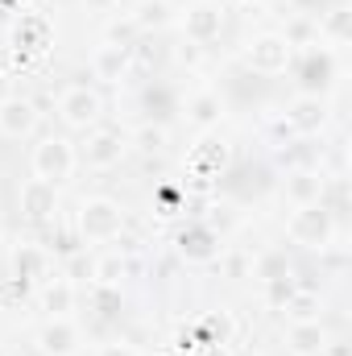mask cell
<instances>
[{
    "label": "cell",
    "mask_w": 352,
    "mask_h": 356,
    "mask_svg": "<svg viewBox=\"0 0 352 356\" xmlns=\"http://www.w3.org/2000/svg\"><path fill=\"white\" fill-rule=\"evenodd\" d=\"M75 166H79V154H75V145L67 137H46V141L33 145V175L38 178L58 186L63 178L75 175Z\"/></svg>",
    "instance_id": "obj_2"
},
{
    "label": "cell",
    "mask_w": 352,
    "mask_h": 356,
    "mask_svg": "<svg viewBox=\"0 0 352 356\" xmlns=\"http://www.w3.org/2000/svg\"><path fill=\"white\" fill-rule=\"evenodd\" d=\"M125 273H129V261L120 257V249H116V253H104V257H95V266H91L95 286H120V282H125Z\"/></svg>",
    "instance_id": "obj_18"
},
{
    "label": "cell",
    "mask_w": 352,
    "mask_h": 356,
    "mask_svg": "<svg viewBox=\"0 0 352 356\" xmlns=\"http://www.w3.org/2000/svg\"><path fill=\"white\" fill-rule=\"evenodd\" d=\"M141 29H137V21L129 17V21H112L108 25V46H120V50H129V42L137 38Z\"/></svg>",
    "instance_id": "obj_24"
},
{
    "label": "cell",
    "mask_w": 352,
    "mask_h": 356,
    "mask_svg": "<svg viewBox=\"0 0 352 356\" xmlns=\"http://www.w3.org/2000/svg\"><path fill=\"white\" fill-rule=\"evenodd\" d=\"M315 307H319V302H315L311 294L294 298V302H290V315H294V323H303V319H315Z\"/></svg>",
    "instance_id": "obj_28"
},
{
    "label": "cell",
    "mask_w": 352,
    "mask_h": 356,
    "mask_svg": "<svg viewBox=\"0 0 352 356\" xmlns=\"http://www.w3.org/2000/svg\"><path fill=\"white\" fill-rule=\"evenodd\" d=\"M203 58V46H195V42H182V50H178V63L182 67H195Z\"/></svg>",
    "instance_id": "obj_29"
},
{
    "label": "cell",
    "mask_w": 352,
    "mask_h": 356,
    "mask_svg": "<svg viewBox=\"0 0 352 356\" xmlns=\"http://www.w3.org/2000/svg\"><path fill=\"white\" fill-rule=\"evenodd\" d=\"M220 29H224V13L216 8V4H195V8H186V21H182V33H186V42H195V46H207V42H216L220 38Z\"/></svg>",
    "instance_id": "obj_7"
},
{
    "label": "cell",
    "mask_w": 352,
    "mask_h": 356,
    "mask_svg": "<svg viewBox=\"0 0 352 356\" xmlns=\"http://www.w3.org/2000/svg\"><path fill=\"white\" fill-rule=\"evenodd\" d=\"M286 195L294 207H307V203H319L323 199V178L311 175V170H298V175L286 178Z\"/></svg>",
    "instance_id": "obj_16"
},
{
    "label": "cell",
    "mask_w": 352,
    "mask_h": 356,
    "mask_svg": "<svg viewBox=\"0 0 352 356\" xmlns=\"http://www.w3.org/2000/svg\"><path fill=\"white\" fill-rule=\"evenodd\" d=\"M120 154H125V141H120V133H91L88 145L79 149V158L88 162L91 170H108V166H116L120 162Z\"/></svg>",
    "instance_id": "obj_10"
},
{
    "label": "cell",
    "mask_w": 352,
    "mask_h": 356,
    "mask_svg": "<svg viewBox=\"0 0 352 356\" xmlns=\"http://www.w3.org/2000/svg\"><path fill=\"white\" fill-rule=\"evenodd\" d=\"M99 112H104V99L91 88H71L58 99V116H63L67 129H91L99 120Z\"/></svg>",
    "instance_id": "obj_5"
},
{
    "label": "cell",
    "mask_w": 352,
    "mask_h": 356,
    "mask_svg": "<svg viewBox=\"0 0 352 356\" xmlns=\"http://www.w3.org/2000/svg\"><path fill=\"white\" fill-rule=\"evenodd\" d=\"M133 141H137L141 154H162V149H166V129H162V124H145V129H137Z\"/></svg>",
    "instance_id": "obj_23"
},
{
    "label": "cell",
    "mask_w": 352,
    "mask_h": 356,
    "mask_svg": "<svg viewBox=\"0 0 352 356\" xmlns=\"http://www.w3.org/2000/svg\"><path fill=\"white\" fill-rule=\"evenodd\" d=\"M17 199H21V211H25L29 220H50L54 207H58V191H54V182H46V178H29Z\"/></svg>",
    "instance_id": "obj_9"
},
{
    "label": "cell",
    "mask_w": 352,
    "mask_h": 356,
    "mask_svg": "<svg viewBox=\"0 0 352 356\" xmlns=\"http://www.w3.org/2000/svg\"><path fill=\"white\" fill-rule=\"evenodd\" d=\"M0 236H4V220H0Z\"/></svg>",
    "instance_id": "obj_33"
},
{
    "label": "cell",
    "mask_w": 352,
    "mask_h": 356,
    "mask_svg": "<svg viewBox=\"0 0 352 356\" xmlns=\"http://www.w3.org/2000/svg\"><path fill=\"white\" fill-rule=\"evenodd\" d=\"M349 21H352L349 8H332V13H328L319 25H315V33H319V38H328L332 46H340V42H349V33H352Z\"/></svg>",
    "instance_id": "obj_20"
},
{
    "label": "cell",
    "mask_w": 352,
    "mask_h": 356,
    "mask_svg": "<svg viewBox=\"0 0 352 356\" xmlns=\"http://www.w3.org/2000/svg\"><path fill=\"white\" fill-rule=\"evenodd\" d=\"M83 4H88V8H95V13H108L116 0H83Z\"/></svg>",
    "instance_id": "obj_31"
},
{
    "label": "cell",
    "mask_w": 352,
    "mask_h": 356,
    "mask_svg": "<svg viewBox=\"0 0 352 356\" xmlns=\"http://www.w3.org/2000/svg\"><path fill=\"white\" fill-rule=\"evenodd\" d=\"M125 67H129V50H120V46H99L91 58V75L104 83H116L125 75Z\"/></svg>",
    "instance_id": "obj_13"
},
{
    "label": "cell",
    "mask_w": 352,
    "mask_h": 356,
    "mask_svg": "<svg viewBox=\"0 0 352 356\" xmlns=\"http://www.w3.org/2000/svg\"><path fill=\"white\" fill-rule=\"evenodd\" d=\"M95 356H137V353H133L129 344H104V348H99Z\"/></svg>",
    "instance_id": "obj_30"
},
{
    "label": "cell",
    "mask_w": 352,
    "mask_h": 356,
    "mask_svg": "<svg viewBox=\"0 0 352 356\" xmlns=\"http://www.w3.org/2000/svg\"><path fill=\"white\" fill-rule=\"evenodd\" d=\"M133 21H137V29H162V25L170 21V4H166V0H145Z\"/></svg>",
    "instance_id": "obj_21"
},
{
    "label": "cell",
    "mask_w": 352,
    "mask_h": 356,
    "mask_svg": "<svg viewBox=\"0 0 352 356\" xmlns=\"http://www.w3.org/2000/svg\"><path fill=\"white\" fill-rule=\"evenodd\" d=\"M8 95H13V91H8V75L0 71V99H8Z\"/></svg>",
    "instance_id": "obj_32"
},
{
    "label": "cell",
    "mask_w": 352,
    "mask_h": 356,
    "mask_svg": "<svg viewBox=\"0 0 352 356\" xmlns=\"http://www.w3.org/2000/svg\"><path fill=\"white\" fill-rule=\"evenodd\" d=\"M38 353L42 356H75L79 353V327L71 319H50L38 332Z\"/></svg>",
    "instance_id": "obj_8"
},
{
    "label": "cell",
    "mask_w": 352,
    "mask_h": 356,
    "mask_svg": "<svg viewBox=\"0 0 352 356\" xmlns=\"http://www.w3.org/2000/svg\"><path fill=\"white\" fill-rule=\"evenodd\" d=\"M33 273H46V253L38 245H21V253H17V277H33Z\"/></svg>",
    "instance_id": "obj_22"
},
{
    "label": "cell",
    "mask_w": 352,
    "mask_h": 356,
    "mask_svg": "<svg viewBox=\"0 0 352 356\" xmlns=\"http://www.w3.org/2000/svg\"><path fill=\"white\" fill-rule=\"evenodd\" d=\"M38 129V104L33 99H21V95H8L0 99V137L8 141H21Z\"/></svg>",
    "instance_id": "obj_6"
},
{
    "label": "cell",
    "mask_w": 352,
    "mask_h": 356,
    "mask_svg": "<svg viewBox=\"0 0 352 356\" xmlns=\"http://www.w3.org/2000/svg\"><path fill=\"white\" fill-rule=\"evenodd\" d=\"M286 124L298 129V133H315L323 124V99L319 95H303L290 112H286Z\"/></svg>",
    "instance_id": "obj_14"
},
{
    "label": "cell",
    "mask_w": 352,
    "mask_h": 356,
    "mask_svg": "<svg viewBox=\"0 0 352 356\" xmlns=\"http://www.w3.org/2000/svg\"><path fill=\"white\" fill-rule=\"evenodd\" d=\"M294 58V46H286L282 33H262L257 42H249L245 50V63L257 71V75H282Z\"/></svg>",
    "instance_id": "obj_4"
},
{
    "label": "cell",
    "mask_w": 352,
    "mask_h": 356,
    "mask_svg": "<svg viewBox=\"0 0 352 356\" xmlns=\"http://www.w3.org/2000/svg\"><path fill=\"white\" fill-rule=\"evenodd\" d=\"M95 307L99 315H112V307H120V286H95Z\"/></svg>",
    "instance_id": "obj_27"
},
{
    "label": "cell",
    "mask_w": 352,
    "mask_h": 356,
    "mask_svg": "<svg viewBox=\"0 0 352 356\" xmlns=\"http://www.w3.org/2000/svg\"><path fill=\"white\" fill-rule=\"evenodd\" d=\"M286 232H290V241L303 245V249H323L328 236H332V211H328L323 203H307V207H298V211L290 216Z\"/></svg>",
    "instance_id": "obj_3"
},
{
    "label": "cell",
    "mask_w": 352,
    "mask_h": 356,
    "mask_svg": "<svg viewBox=\"0 0 352 356\" xmlns=\"http://www.w3.org/2000/svg\"><path fill=\"white\" fill-rule=\"evenodd\" d=\"M319 75V88L332 79V54H307V83H315Z\"/></svg>",
    "instance_id": "obj_26"
},
{
    "label": "cell",
    "mask_w": 352,
    "mask_h": 356,
    "mask_svg": "<svg viewBox=\"0 0 352 356\" xmlns=\"http://www.w3.org/2000/svg\"><path fill=\"white\" fill-rule=\"evenodd\" d=\"M178 253H182L186 261H216V257H220V236H216L211 228L195 224V228H186V232L178 236Z\"/></svg>",
    "instance_id": "obj_11"
},
{
    "label": "cell",
    "mask_w": 352,
    "mask_h": 356,
    "mask_svg": "<svg viewBox=\"0 0 352 356\" xmlns=\"http://www.w3.org/2000/svg\"><path fill=\"white\" fill-rule=\"evenodd\" d=\"M186 116H191L199 129H207V124H216V120L224 116V99H220L216 91H199V95H191V104H186Z\"/></svg>",
    "instance_id": "obj_17"
},
{
    "label": "cell",
    "mask_w": 352,
    "mask_h": 356,
    "mask_svg": "<svg viewBox=\"0 0 352 356\" xmlns=\"http://www.w3.org/2000/svg\"><path fill=\"white\" fill-rule=\"evenodd\" d=\"M42 311L50 315V319H67L71 311H75V286L71 282H50L46 290H42Z\"/></svg>",
    "instance_id": "obj_15"
},
{
    "label": "cell",
    "mask_w": 352,
    "mask_h": 356,
    "mask_svg": "<svg viewBox=\"0 0 352 356\" xmlns=\"http://www.w3.org/2000/svg\"><path fill=\"white\" fill-rule=\"evenodd\" d=\"M328 348V332L319 327V319H303V323H294L290 327V353L298 356H315Z\"/></svg>",
    "instance_id": "obj_12"
},
{
    "label": "cell",
    "mask_w": 352,
    "mask_h": 356,
    "mask_svg": "<svg viewBox=\"0 0 352 356\" xmlns=\"http://www.w3.org/2000/svg\"><path fill=\"white\" fill-rule=\"evenodd\" d=\"M79 232H83V241H95V245L120 241V232H125V211H120V203H116V199H104V195L83 199V207H79Z\"/></svg>",
    "instance_id": "obj_1"
},
{
    "label": "cell",
    "mask_w": 352,
    "mask_h": 356,
    "mask_svg": "<svg viewBox=\"0 0 352 356\" xmlns=\"http://www.w3.org/2000/svg\"><path fill=\"white\" fill-rule=\"evenodd\" d=\"M286 46H307L311 38H315V21H307V17H294L290 25H286Z\"/></svg>",
    "instance_id": "obj_25"
},
{
    "label": "cell",
    "mask_w": 352,
    "mask_h": 356,
    "mask_svg": "<svg viewBox=\"0 0 352 356\" xmlns=\"http://www.w3.org/2000/svg\"><path fill=\"white\" fill-rule=\"evenodd\" d=\"M46 38H50V25H46V17L21 13V21H17V46H29V50H38Z\"/></svg>",
    "instance_id": "obj_19"
}]
</instances>
